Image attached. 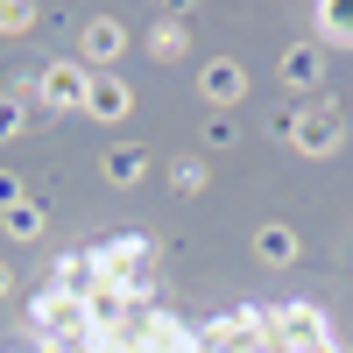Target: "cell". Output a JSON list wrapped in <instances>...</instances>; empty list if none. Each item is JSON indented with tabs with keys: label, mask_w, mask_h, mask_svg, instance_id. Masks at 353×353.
Returning a JSON list of instances; mask_svg holds the SVG:
<instances>
[{
	"label": "cell",
	"mask_w": 353,
	"mask_h": 353,
	"mask_svg": "<svg viewBox=\"0 0 353 353\" xmlns=\"http://www.w3.org/2000/svg\"><path fill=\"white\" fill-rule=\"evenodd\" d=\"M0 353H346L311 304H241L191 318L149 283V248L106 241L64 261L21 311V339Z\"/></svg>",
	"instance_id": "cell-1"
}]
</instances>
